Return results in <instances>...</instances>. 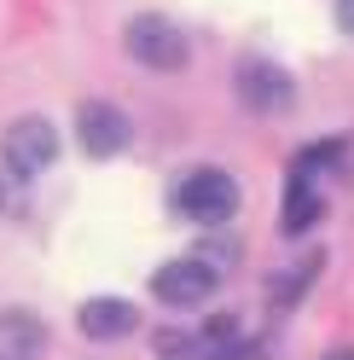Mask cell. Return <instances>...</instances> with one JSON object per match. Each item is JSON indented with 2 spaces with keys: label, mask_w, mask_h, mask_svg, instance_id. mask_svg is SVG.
<instances>
[{
  "label": "cell",
  "mask_w": 354,
  "mask_h": 360,
  "mask_svg": "<svg viewBox=\"0 0 354 360\" xmlns=\"http://www.w3.org/2000/svg\"><path fill=\"white\" fill-rule=\"evenodd\" d=\"M174 210H181L186 221H197V227H221V221L238 215V186L227 169H197L186 174L181 186H174Z\"/></svg>",
  "instance_id": "1"
},
{
  "label": "cell",
  "mask_w": 354,
  "mask_h": 360,
  "mask_svg": "<svg viewBox=\"0 0 354 360\" xmlns=\"http://www.w3.org/2000/svg\"><path fill=\"white\" fill-rule=\"evenodd\" d=\"M122 41H128V53H134V58L145 64V70H163V76H174V70L186 64V35L174 30L163 12H140L134 24H128V35H122Z\"/></svg>",
  "instance_id": "2"
},
{
  "label": "cell",
  "mask_w": 354,
  "mask_h": 360,
  "mask_svg": "<svg viewBox=\"0 0 354 360\" xmlns=\"http://www.w3.org/2000/svg\"><path fill=\"white\" fill-rule=\"evenodd\" d=\"M0 157H6V169L18 180H29L41 169H53V157H58V134L47 117H24V122H12L6 128V140H0Z\"/></svg>",
  "instance_id": "3"
},
{
  "label": "cell",
  "mask_w": 354,
  "mask_h": 360,
  "mask_svg": "<svg viewBox=\"0 0 354 360\" xmlns=\"http://www.w3.org/2000/svg\"><path fill=\"white\" fill-rule=\"evenodd\" d=\"M296 99V82L279 70V64L268 58H244L238 64V105L256 110V117H273V110H284Z\"/></svg>",
  "instance_id": "4"
},
{
  "label": "cell",
  "mask_w": 354,
  "mask_h": 360,
  "mask_svg": "<svg viewBox=\"0 0 354 360\" xmlns=\"http://www.w3.org/2000/svg\"><path fill=\"white\" fill-rule=\"evenodd\" d=\"M215 279H221V274H215L204 256H181V262H163V267H157L151 290H157L169 308H197V302H209Z\"/></svg>",
  "instance_id": "5"
},
{
  "label": "cell",
  "mask_w": 354,
  "mask_h": 360,
  "mask_svg": "<svg viewBox=\"0 0 354 360\" xmlns=\"http://www.w3.org/2000/svg\"><path fill=\"white\" fill-rule=\"evenodd\" d=\"M76 140H81V151H87V157H117V151H128L134 128H128V117H122L117 105L87 99V105L76 110Z\"/></svg>",
  "instance_id": "6"
},
{
  "label": "cell",
  "mask_w": 354,
  "mask_h": 360,
  "mask_svg": "<svg viewBox=\"0 0 354 360\" xmlns=\"http://www.w3.org/2000/svg\"><path fill=\"white\" fill-rule=\"evenodd\" d=\"M76 320H81V331L93 337V343H117V337L134 331L140 314H134V302H128V297H87Z\"/></svg>",
  "instance_id": "7"
},
{
  "label": "cell",
  "mask_w": 354,
  "mask_h": 360,
  "mask_svg": "<svg viewBox=\"0 0 354 360\" xmlns=\"http://www.w3.org/2000/svg\"><path fill=\"white\" fill-rule=\"evenodd\" d=\"M47 349V326L24 308H6L0 314V360H35Z\"/></svg>",
  "instance_id": "8"
},
{
  "label": "cell",
  "mask_w": 354,
  "mask_h": 360,
  "mask_svg": "<svg viewBox=\"0 0 354 360\" xmlns=\"http://www.w3.org/2000/svg\"><path fill=\"white\" fill-rule=\"evenodd\" d=\"M314 221H320V192L314 186H308V174L296 169V180H291V192H284V221H279V227L284 233H308V227H314Z\"/></svg>",
  "instance_id": "9"
},
{
  "label": "cell",
  "mask_w": 354,
  "mask_h": 360,
  "mask_svg": "<svg viewBox=\"0 0 354 360\" xmlns=\"http://www.w3.org/2000/svg\"><path fill=\"white\" fill-rule=\"evenodd\" d=\"M337 24H343V35H354V0H337Z\"/></svg>",
  "instance_id": "10"
},
{
  "label": "cell",
  "mask_w": 354,
  "mask_h": 360,
  "mask_svg": "<svg viewBox=\"0 0 354 360\" xmlns=\"http://www.w3.org/2000/svg\"><path fill=\"white\" fill-rule=\"evenodd\" d=\"M331 360H354V349H331Z\"/></svg>",
  "instance_id": "11"
}]
</instances>
